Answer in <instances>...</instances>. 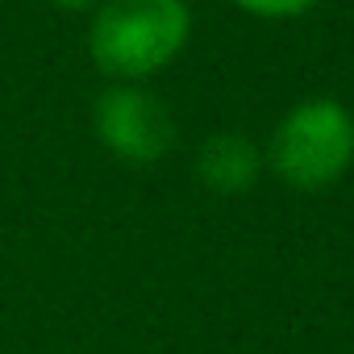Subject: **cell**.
<instances>
[{
  "instance_id": "1",
  "label": "cell",
  "mask_w": 354,
  "mask_h": 354,
  "mask_svg": "<svg viewBox=\"0 0 354 354\" xmlns=\"http://www.w3.org/2000/svg\"><path fill=\"white\" fill-rule=\"evenodd\" d=\"M192 13L184 0H104L88 30L92 63L113 80H146L184 50Z\"/></svg>"
},
{
  "instance_id": "4",
  "label": "cell",
  "mask_w": 354,
  "mask_h": 354,
  "mask_svg": "<svg viewBox=\"0 0 354 354\" xmlns=\"http://www.w3.org/2000/svg\"><path fill=\"white\" fill-rule=\"evenodd\" d=\"M259 171H263V154L250 138L242 133H217L201 146L196 154V175H201V184L209 192H221V196H242L254 188L259 180Z\"/></svg>"
},
{
  "instance_id": "2",
  "label": "cell",
  "mask_w": 354,
  "mask_h": 354,
  "mask_svg": "<svg viewBox=\"0 0 354 354\" xmlns=\"http://www.w3.org/2000/svg\"><path fill=\"white\" fill-rule=\"evenodd\" d=\"M354 158V117L337 100H304L296 104L271 142V167L296 192H321Z\"/></svg>"
},
{
  "instance_id": "6",
  "label": "cell",
  "mask_w": 354,
  "mask_h": 354,
  "mask_svg": "<svg viewBox=\"0 0 354 354\" xmlns=\"http://www.w3.org/2000/svg\"><path fill=\"white\" fill-rule=\"evenodd\" d=\"M59 9H67V13H84V9H92L96 0H55Z\"/></svg>"
},
{
  "instance_id": "3",
  "label": "cell",
  "mask_w": 354,
  "mask_h": 354,
  "mask_svg": "<svg viewBox=\"0 0 354 354\" xmlns=\"http://www.w3.org/2000/svg\"><path fill=\"white\" fill-rule=\"evenodd\" d=\"M96 133L125 162H158L175 142V121L150 92L117 84L96 100Z\"/></svg>"
},
{
  "instance_id": "5",
  "label": "cell",
  "mask_w": 354,
  "mask_h": 354,
  "mask_svg": "<svg viewBox=\"0 0 354 354\" xmlns=\"http://www.w3.org/2000/svg\"><path fill=\"white\" fill-rule=\"evenodd\" d=\"M234 5L254 13V17H296V13L313 9L317 0H234Z\"/></svg>"
}]
</instances>
